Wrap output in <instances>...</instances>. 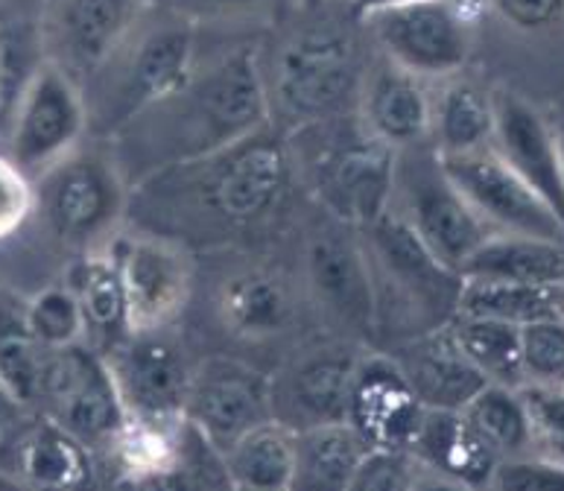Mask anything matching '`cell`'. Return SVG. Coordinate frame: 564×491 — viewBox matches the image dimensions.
Masks as SVG:
<instances>
[{
	"instance_id": "obj_23",
	"label": "cell",
	"mask_w": 564,
	"mask_h": 491,
	"mask_svg": "<svg viewBox=\"0 0 564 491\" xmlns=\"http://www.w3.org/2000/svg\"><path fill=\"white\" fill-rule=\"evenodd\" d=\"M369 441L351 422L311 424L295 430V485L293 489H351V480L369 454Z\"/></svg>"
},
{
	"instance_id": "obj_25",
	"label": "cell",
	"mask_w": 564,
	"mask_h": 491,
	"mask_svg": "<svg viewBox=\"0 0 564 491\" xmlns=\"http://www.w3.org/2000/svg\"><path fill=\"white\" fill-rule=\"evenodd\" d=\"M235 489L286 491L295 485V427L270 418L223 454Z\"/></svg>"
},
{
	"instance_id": "obj_33",
	"label": "cell",
	"mask_w": 564,
	"mask_h": 491,
	"mask_svg": "<svg viewBox=\"0 0 564 491\" xmlns=\"http://www.w3.org/2000/svg\"><path fill=\"white\" fill-rule=\"evenodd\" d=\"M21 471L35 485H51V489L83 485L91 471L88 448L65 427L47 422L24 441Z\"/></svg>"
},
{
	"instance_id": "obj_34",
	"label": "cell",
	"mask_w": 564,
	"mask_h": 491,
	"mask_svg": "<svg viewBox=\"0 0 564 491\" xmlns=\"http://www.w3.org/2000/svg\"><path fill=\"white\" fill-rule=\"evenodd\" d=\"M26 334L44 348H65L83 342L85 319L79 298L70 287H44L24 305Z\"/></svg>"
},
{
	"instance_id": "obj_4",
	"label": "cell",
	"mask_w": 564,
	"mask_h": 491,
	"mask_svg": "<svg viewBox=\"0 0 564 491\" xmlns=\"http://www.w3.org/2000/svg\"><path fill=\"white\" fill-rule=\"evenodd\" d=\"M127 208V178L100 155L74 150L33 178V211L59 240L91 246Z\"/></svg>"
},
{
	"instance_id": "obj_38",
	"label": "cell",
	"mask_w": 564,
	"mask_h": 491,
	"mask_svg": "<svg viewBox=\"0 0 564 491\" xmlns=\"http://www.w3.org/2000/svg\"><path fill=\"white\" fill-rule=\"evenodd\" d=\"M424 466L410 454V450L395 448H369L362 457L360 468L351 480L354 491H404L419 485V474Z\"/></svg>"
},
{
	"instance_id": "obj_37",
	"label": "cell",
	"mask_w": 564,
	"mask_h": 491,
	"mask_svg": "<svg viewBox=\"0 0 564 491\" xmlns=\"http://www.w3.org/2000/svg\"><path fill=\"white\" fill-rule=\"evenodd\" d=\"M518 390L530 415L532 448L564 466V386L523 383Z\"/></svg>"
},
{
	"instance_id": "obj_45",
	"label": "cell",
	"mask_w": 564,
	"mask_h": 491,
	"mask_svg": "<svg viewBox=\"0 0 564 491\" xmlns=\"http://www.w3.org/2000/svg\"><path fill=\"white\" fill-rule=\"evenodd\" d=\"M556 135H558V146H562V167H564V123L556 129Z\"/></svg>"
},
{
	"instance_id": "obj_44",
	"label": "cell",
	"mask_w": 564,
	"mask_h": 491,
	"mask_svg": "<svg viewBox=\"0 0 564 491\" xmlns=\"http://www.w3.org/2000/svg\"><path fill=\"white\" fill-rule=\"evenodd\" d=\"M219 7H254V3H263V0H214Z\"/></svg>"
},
{
	"instance_id": "obj_7",
	"label": "cell",
	"mask_w": 564,
	"mask_h": 491,
	"mask_svg": "<svg viewBox=\"0 0 564 491\" xmlns=\"http://www.w3.org/2000/svg\"><path fill=\"white\" fill-rule=\"evenodd\" d=\"M389 62L422 79H451L471 53V30L451 0H410L362 18Z\"/></svg>"
},
{
	"instance_id": "obj_14",
	"label": "cell",
	"mask_w": 564,
	"mask_h": 491,
	"mask_svg": "<svg viewBox=\"0 0 564 491\" xmlns=\"http://www.w3.org/2000/svg\"><path fill=\"white\" fill-rule=\"evenodd\" d=\"M406 222L413 226L427 252L447 270L463 275L465 263L495 234L489 222L474 211L436 162L406 176Z\"/></svg>"
},
{
	"instance_id": "obj_22",
	"label": "cell",
	"mask_w": 564,
	"mask_h": 491,
	"mask_svg": "<svg viewBox=\"0 0 564 491\" xmlns=\"http://www.w3.org/2000/svg\"><path fill=\"white\" fill-rule=\"evenodd\" d=\"M307 270L313 287L334 314L357 328L375 323V279L360 246L337 234H319L307 252Z\"/></svg>"
},
{
	"instance_id": "obj_35",
	"label": "cell",
	"mask_w": 564,
	"mask_h": 491,
	"mask_svg": "<svg viewBox=\"0 0 564 491\" xmlns=\"http://www.w3.org/2000/svg\"><path fill=\"white\" fill-rule=\"evenodd\" d=\"M47 351L51 348L39 346L26 330L0 339V381L7 386L9 401L30 404L42 399Z\"/></svg>"
},
{
	"instance_id": "obj_13",
	"label": "cell",
	"mask_w": 564,
	"mask_h": 491,
	"mask_svg": "<svg viewBox=\"0 0 564 491\" xmlns=\"http://www.w3.org/2000/svg\"><path fill=\"white\" fill-rule=\"evenodd\" d=\"M196 77V39L185 24H164L138 42L120 77V91L109 100L102 120L111 132L129 120L173 100Z\"/></svg>"
},
{
	"instance_id": "obj_2",
	"label": "cell",
	"mask_w": 564,
	"mask_h": 491,
	"mask_svg": "<svg viewBox=\"0 0 564 491\" xmlns=\"http://www.w3.org/2000/svg\"><path fill=\"white\" fill-rule=\"evenodd\" d=\"M173 170L194 187L191 196L205 220L226 229H246L279 211L293 176L290 155L267 129Z\"/></svg>"
},
{
	"instance_id": "obj_19",
	"label": "cell",
	"mask_w": 564,
	"mask_h": 491,
	"mask_svg": "<svg viewBox=\"0 0 564 491\" xmlns=\"http://www.w3.org/2000/svg\"><path fill=\"white\" fill-rule=\"evenodd\" d=\"M424 407L463 410L486 386V374L459 351L447 325L424 330L395 354Z\"/></svg>"
},
{
	"instance_id": "obj_29",
	"label": "cell",
	"mask_w": 564,
	"mask_h": 491,
	"mask_svg": "<svg viewBox=\"0 0 564 491\" xmlns=\"http://www.w3.org/2000/svg\"><path fill=\"white\" fill-rule=\"evenodd\" d=\"M456 314L489 316V319L512 325L539 323V319H550V316H562V290L521 284V281L465 275Z\"/></svg>"
},
{
	"instance_id": "obj_16",
	"label": "cell",
	"mask_w": 564,
	"mask_h": 491,
	"mask_svg": "<svg viewBox=\"0 0 564 491\" xmlns=\"http://www.w3.org/2000/svg\"><path fill=\"white\" fill-rule=\"evenodd\" d=\"M371 252L383 263V272L398 281V287L413 298V305L422 310L430 328H442L454 319L459 305L463 275L447 270L427 252V246L419 240L415 229L406 217L383 214L369 226Z\"/></svg>"
},
{
	"instance_id": "obj_20",
	"label": "cell",
	"mask_w": 564,
	"mask_h": 491,
	"mask_svg": "<svg viewBox=\"0 0 564 491\" xmlns=\"http://www.w3.org/2000/svg\"><path fill=\"white\" fill-rule=\"evenodd\" d=\"M410 454L424 471L456 485H489L500 462L497 450L474 430L463 410L424 407Z\"/></svg>"
},
{
	"instance_id": "obj_3",
	"label": "cell",
	"mask_w": 564,
	"mask_h": 491,
	"mask_svg": "<svg viewBox=\"0 0 564 491\" xmlns=\"http://www.w3.org/2000/svg\"><path fill=\"white\" fill-rule=\"evenodd\" d=\"M322 144L311 155V187L319 203L339 222L369 229L389 211L398 187V150L378 141L362 123L354 127H325Z\"/></svg>"
},
{
	"instance_id": "obj_36",
	"label": "cell",
	"mask_w": 564,
	"mask_h": 491,
	"mask_svg": "<svg viewBox=\"0 0 564 491\" xmlns=\"http://www.w3.org/2000/svg\"><path fill=\"white\" fill-rule=\"evenodd\" d=\"M523 383L564 386V319L550 316L521 325Z\"/></svg>"
},
{
	"instance_id": "obj_43",
	"label": "cell",
	"mask_w": 564,
	"mask_h": 491,
	"mask_svg": "<svg viewBox=\"0 0 564 491\" xmlns=\"http://www.w3.org/2000/svg\"><path fill=\"white\" fill-rule=\"evenodd\" d=\"M7 111V74H3V53H0V120Z\"/></svg>"
},
{
	"instance_id": "obj_11",
	"label": "cell",
	"mask_w": 564,
	"mask_h": 491,
	"mask_svg": "<svg viewBox=\"0 0 564 491\" xmlns=\"http://www.w3.org/2000/svg\"><path fill=\"white\" fill-rule=\"evenodd\" d=\"M185 418L226 454L243 433L275 418L272 383L240 360L214 357L191 374Z\"/></svg>"
},
{
	"instance_id": "obj_17",
	"label": "cell",
	"mask_w": 564,
	"mask_h": 491,
	"mask_svg": "<svg viewBox=\"0 0 564 491\" xmlns=\"http://www.w3.org/2000/svg\"><path fill=\"white\" fill-rule=\"evenodd\" d=\"M491 146L564 222L562 146L544 114L518 94H497Z\"/></svg>"
},
{
	"instance_id": "obj_32",
	"label": "cell",
	"mask_w": 564,
	"mask_h": 491,
	"mask_svg": "<svg viewBox=\"0 0 564 491\" xmlns=\"http://www.w3.org/2000/svg\"><path fill=\"white\" fill-rule=\"evenodd\" d=\"M474 430L497 450V457H518L532 450L530 415L523 407L521 390L503 383H486L463 407Z\"/></svg>"
},
{
	"instance_id": "obj_46",
	"label": "cell",
	"mask_w": 564,
	"mask_h": 491,
	"mask_svg": "<svg viewBox=\"0 0 564 491\" xmlns=\"http://www.w3.org/2000/svg\"><path fill=\"white\" fill-rule=\"evenodd\" d=\"M3 401H9V395H7V386H3V381H0V404H3Z\"/></svg>"
},
{
	"instance_id": "obj_31",
	"label": "cell",
	"mask_w": 564,
	"mask_h": 491,
	"mask_svg": "<svg viewBox=\"0 0 564 491\" xmlns=\"http://www.w3.org/2000/svg\"><path fill=\"white\" fill-rule=\"evenodd\" d=\"M451 337L489 383L523 386L521 372V325L500 323L489 316L454 314L447 323Z\"/></svg>"
},
{
	"instance_id": "obj_24",
	"label": "cell",
	"mask_w": 564,
	"mask_h": 491,
	"mask_svg": "<svg viewBox=\"0 0 564 491\" xmlns=\"http://www.w3.org/2000/svg\"><path fill=\"white\" fill-rule=\"evenodd\" d=\"M465 275L474 279H503L539 287L564 290V240L523 238L495 231L465 263Z\"/></svg>"
},
{
	"instance_id": "obj_12",
	"label": "cell",
	"mask_w": 564,
	"mask_h": 491,
	"mask_svg": "<svg viewBox=\"0 0 564 491\" xmlns=\"http://www.w3.org/2000/svg\"><path fill=\"white\" fill-rule=\"evenodd\" d=\"M106 357L118 383L127 415L152 418V422H173L185 415L191 369L173 339L161 330L129 334L111 348Z\"/></svg>"
},
{
	"instance_id": "obj_1",
	"label": "cell",
	"mask_w": 564,
	"mask_h": 491,
	"mask_svg": "<svg viewBox=\"0 0 564 491\" xmlns=\"http://www.w3.org/2000/svg\"><path fill=\"white\" fill-rule=\"evenodd\" d=\"M138 118L161 120V129L167 132V141L147 153H155L147 178L261 132L270 127V97L258 53L249 47L228 53L205 74L196 70L194 83L173 100L161 102L150 109V114L143 111Z\"/></svg>"
},
{
	"instance_id": "obj_10",
	"label": "cell",
	"mask_w": 564,
	"mask_h": 491,
	"mask_svg": "<svg viewBox=\"0 0 564 491\" xmlns=\"http://www.w3.org/2000/svg\"><path fill=\"white\" fill-rule=\"evenodd\" d=\"M354 42L339 30H307L281 51L275 91L302 123L328 120L354 88Z\"/></svg>"
},
{
	"instance_id": "obj_30",
	"label": "cell",
	"mask_w": 564,
	"mask_h": 491,
	"mask_svg": "<svg viewBox=\"0 0 564 491\" xmlns=\"http://www.w3.org/2000/svg\"><path fill=\"white\" fill-rule=\"evenodd\" d=\"M70 290L79 298L85 319V334H94L97 342L115 348L123 337H129L127 298H123V284H120L118 266L109 252L85 258L74 272Z\"/></svg>"
},
{
	"instance_id": "obj_40",
	"label": "cell",
	"mask_w": 564,
	"mask_h": 491,
	"mask_svg": "<svg viewBox=\"0 0 564 491\" xmlns=\"http://www.w3.org/2000/svg\"><path fill=\"white\" fill-rule=\"evenodd\" d=\"M33 214V178L0 155V240L12 238Z\"/></svg>"
},
{
	"instance_id": "obj_21",
	"label": "cell",
	"mask_w": 564,
	"mask_h": 491,
	"mask_svg": "<svg viewBox=\"0 0 564 491\" xmlns=\"http://www.w3.org/2000/svg\"><path fill=\"white\" fill-rule=\"evenodd\" d=\"M430 114L433 97L424 79L398 68L395 62H383L366 83L360 123L392 150L424 141L430 135Z\"/></svg>"
},
{
	"instance_id": "obj_27",
	"label": "cell",
	"mask_w": 564,
	"mask_h": 491,
	"mask_svg": "<svg viewBox=\"0 0 564 491\" xmlns=\"http://www.w3.org/2000/svg\"><path fill=\"white\" fill-rule=\"evenodd\" d=\"M351 357H313L299 365L293 378L284 386L286 413L302 427L325 422H346L348 415V390L354 374ZM295 427V430H302Z\"/></svg>"
},
{
	"instance_id": "obj_18",
	"label": "cell",
	"mask_w": 564,
	"mask_h": 491,
	"mask_svg": "<svg viewBox=\"0 0 564 491\" xmlns=\"http://www.w3.org/2000/svg\"><path fill=\"white\" fill-rule=\"evenodd\" d=\"M143 0H56L51 18V42L59 51L56 65L79 83L120 51L141 18Z\"/></svg>"
},
{
	"instance_id": "obj_28",
	"label": "cell",
	"mask_w": 564,
	"mask_h": 491,
	"mask_svg": "<svg viewBox=\"0 0 564 491\" xmlns=\"http://www.w3.org/2000/svg\"><path fill=\"white\" fill-rule=\"evenodd\" d=\"M293 305L281 279L270 272H240L228 281L219 296V316L231 334L246 339H263L284 330Z\"/></svg>"
},
{
	"instance_id": "obj_8",
	"label": "cell",
	"mask_w": 564,
	"mask_h": 491,
	"mask_svg": "<svg viewBox=\"0 0 564 491\" xmlns=\"http://www.w3.org/2000/svg\"><path fill=\"white\" fill-rule=\"evenodd\" d=\"M438 167L495 231L564 240V222L491 144L474 153L438 155Z\"/></svg>"
},
{
	"instance_id": "obj_6",
	"label": "cell",
	"mask_w": 564,
	"mask_h": 491,
	"mask_svg": "<svg viewBox=\"0 0 564 491\" xmlns=\"http://www.w3.org/2000/svg\"><path fill=\"white\" fill-rule=\"evenodd\" d=\"M42 401L51 407V422L65 427L85 448L111 445L127 424L109 360L83 342L47 351Z\"/></svg>"
},
{
	"instance_id": "obj_9",
	"label": "cell",
	"mask_w": 564,
	"mask_h": 491,
	"mask_svg": "<svg viewBox=\"0 0 564 491\" xmlns=\"http://www.w3.org/2000/svg\"><path fill=\"white\" fill-rule=\"evenodd\" d=\"M127 298L129 334L167 328L191 296V261L161 234L118 238L109 246Z\"/></svg>"
},
{
	"instance_id": "obj_42",
	"label": "cell",
	"mask_w": 564,
	"mask_h": 491,
	"mask_svg": "<svg viewBox=\"0 0 564 491\" xmlns=\"http://www.w3.org/2000/svg\"><path fill=\"white\" fill-rule=\"evenodd\" d=\"M398 3H410V0H351V9L357 18H366L369 12H378V9L398 7Z\"/></svg>"
},
{
	"instance_id": "obj_15",
	"label": "cell",
	"mask_w": 564,
	"mask_h": 491,
	"mask_svg": "<svg viewBox=\"0 0 564 491\" xmlns=\"http://www.w3.org/2000/svg\"><path fill=\"white\" fill-rule=\"evenodd\" d=\"M422 415L424 404L395 357L371 354L354 363L346 422L371 448L410 450Z\"/></svg>"
},
{
	"instance_id": "obj_5",
	"label": "cell",
	"mask_w": 564,
	"mask_h": 491,
	"mask_svg": "<svg viewBox=\"0 0 564 491\" xmlns=\"http://www.w3.org/2000/svg\"><path fill=\"white\" fill-rule=\"evenodd\" d=\"M88 129V106L79 83L53 59L39 62L26 74L15 111L9 120V159L26 176L44 170L79 150Z\"/></svg>"
},
{
	"instance_id": "obj_26",
	"label": "cell",
	"mask_w": 564,
	"mask_h": 491,
	"mask_svg": "<svg viewBox=\"0 0 564 491\" xmlns=\"http://www.w3.org/2000/svg\"><path fill=\"white\" fill-rule=\"evenodd\" d=\"M430 135L436 138V155L474 153L489 146L495 135V97L474 83L451 79L433 100Z\"/></svg>"
},
{
	"instance_id": "obj_41",
	"label": "cell",
	"mask_w": 564,
	"mask_h": 491,
	"mask_svg": "<svg viewBox=\"0 0 564 491\" xmlns=\"http://www.w3.org/2000/svg\"><path fill=\"white\" fill-rule=\"evenodd\" d=\"M495 7L521 30H544L564 15V0H495Z\"/></svg>"
},
{
	"instance_id": "obj_39",
	"label": "cell",
	"mask_w": 564,
	"mask_h": 491,
	"mask_svg": "<svg viewBox=\"0 0 564 491\" xmlns=\"http://www.w3.org/2000/svg\"><path fill=\"white\" fill-rule=\"evenodd\" d=\"M495 489H564V466L541 454H518L497 462L491 483Z\"/></svg>"
}]
</instances>
